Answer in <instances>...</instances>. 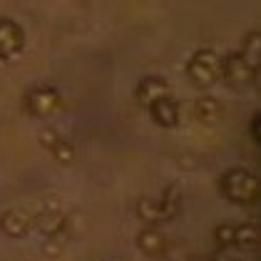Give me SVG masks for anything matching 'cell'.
Instances as JSON below:
<instances>
[{
	"label": "cell",
	"mask_w": 261,
	"mask_h": 261,
	"mask_svg": "<svg viewBox=\"0 0 261 261\" xmlns=\"http://www.w3.org/2000/svg\"><path fill=\"white\" fill-rule=\"evenodd\" d=\"M181 206V192L179 187H167L162 199H140L137 204V214H140L142 221L147 224H164V221H172L177 214H179Z\"/></svg>",
	"instance_id": "obj_2"
},
{
	"label": "cell",
	"mask_w": 261,
	"mask_h": 261,
	"mask_svg": "<svg viewBox=\"0 0 261 261\" xmlns=\"http://www.w3.org/2000/svg\"><path fill=\"white\" fill-rule=\"evenodd\" d=\"M219 189L231 204L249 206V204L259 201V177L244 167H234V169L224 172L219 179Z\"/></svg>",
	"instance_id": "obj_1"
},
{
	"label": "cell",
	"mask_w": 261,
	"mask_h": 261,
	"mask_svg": "<svg viewBox=\"0 0 261 261\" xmlns=\"http://www.w3.org/2000/svg\"><path fill=\"white\" fill-rule=\"evenodd\" d=\"M50 152H53V154H55V160L62 162V164H70V162L75 160V147H72L70 142H65V140L58 142Z\"/></svg>",
	"instance_id": "obj_15"
},
{
	"label": "cell",
	"mask_w": 261,
	"mask_h": 261,
	"mask_svg": "<svg viewBox=\"0 0 261 261\" xmlns=\"http://www.w3.org/2000/svg\"><path fill=\"white\" fill-rule=\"evenodd\" d=\"M30 226H33V219H30V214L22 212V209H8V212L0 214V229H3L8 237H13V239L25 237Z\"/></svg>",
	"instance_id": "obj_10"
},
{
	"label": "cell",
	"mask_w": 261,
	"mask_h": 261,
	"mask_svg": "<svg viewBox=\"0 0 261 261\" xmlns=\"http://www.w3.org/2000/svg\"><path fill=\"white\" fill-rule=\"evenodd\" d=\"M226 246L239 249V251H254V249L259 246V226L251 224V221H244V224L229 221Z\"/></svg>",
	"instance_id": "obj_7"
},
{
	"label": "cell",
	"mask_w": 261,
	"mask_h": 261,
	"mask_svg": "<svg viewBox=\"0 0 261 261\" xmlns=\"http://www.w3.org/2000/svg\"><path fill=\"white\" fill-rule=\"evenodd\" d=\"M35 226L40 229L45 237L55 239V237H60V231L67 226V217L62 214L60 209H45L40 217L35 219Z\"/></svg>",
	"instance_id": "obj_12"
},
{
	"label": "cell",
	"mask_w": 261,
	"mask_h": 261,
	"mask_svg": "<svg viewBox=\"0 0 261 261\" xmlns=\"http://www.w3.org/2000/svg\"><path fill=\"white\" fill-rule=\"evenodd\" d=\"M25 110L28 115L38 117V120H45V117H53L55 112L62 110V97L55 87H35L28 92L25 97Z\"/></svg>",
	"instance_id": "obj_4"
},
{
	"label": "cell",
	"mask_w": 261,
	"mask_h": 261,
	"mask_svg": "<svg viewBox=\"0 0 261 261\" xmlns=\"http://www.w3.org/2000/svg\"><path fill=\"white\" fill-rule=\"evenodd\" d=\"M3 62H5V60H3V58H0V67H3Z\"/></svg>",
	"instance_id": "obj_19"
},
{
	"label": "cell",
	"mask_w": 261,
	"mask_h": 261,
	"mask_svg": "<svg viewBox=\"0 0 261 261\" xmlns=\"http://www.w3.org/2000/svg\"><path fill=\"white\" fill-rule=\"evenodd\" d=\"M38 140H40V144H42V147H47V149H53V147H55V144L60 142V137L55 135V129H42V132H40V137H38Z\"/></svg>",
	"instance_id": "obj_16"
},
{
	"label": "cell",
	"mask_w": 261,
	"mask_h": 261,
	"mask_svg": "<svg viewBox=\"0 0 261 261\" xmlns=\"http://www.w3.org/2000/svg\"><path fill=\"white\" fill-rule=\"evenodd\" d=\"M192 117H194V122H199L204 127H214L224 117V107H221L219 100L204 95L199 100H194V105H192Z\"/></svg>",
	"instance_id": "obj_9"
},
{
	"label": "cell",
	"mask_w": 261,
	"mask_h": 261,
	"mask_svg": "<svg viewBox=\"0 0 261 261\" xmlns=\"http://www.w3.org/2000/svg\"><path fill=\"white\" fill-rule=\"evenodd\" d=\"M259 115H254V120H251V135H254V142H259Z\"/></svg>",
	"instance_id": "obj_18"
},
{
	"label": "cell",
	"mask_w": 261,
	"mask_h": 261,
	"mask_svg": "<svg viewBox=\"0 0 261 261\" xmlns=\"http://www.w3.org/2000/svg\"><path fill=\"white\" fill-rule=\"evenodd\" d=\"M137 246L147 256H160V254H164V249H167V237L149 226V229H144V231L137 234Z\"/></svg>",
	"instance_id": "obj_13"
},
{
	"label": "cell",
	"mask_w": 261,
	"mask_h": 261,
	"mask_svg": "<svg viewBox=\"0 0 261 261\" xmlns=\"http://www.w3.org/2000/svg\"><path fill=\"white\" fill-rule=\"evenodd\" d=\"M25 45V33L15 20L10 18H0V58H15Z\"/></svg>",
	"instance_id": "obj_6"
},
{
	"label": "cell",
	"mask_w": 261,
	"mask_h": 261,
	"mask_svg": "<svg viewBox=\"0 0 261 261\" xmlns=\"http://www.w3.org/2000/svg\"><path fill=\"white\" fill-rule=\"evenodd\" d=\"M241 58L249 62L251 67H256V70H259V58H261V35L259 33H249V35L244 38Z\"/></svg>",
	"instance_id": "obj_14"
},
{
	"label": "cell",
	"mask_w": 261,
	"mask_h": 261,
	"mask_svg": "<svg viewBox=\"0 0 261 261\" xmlns=\"http://www.w3.org/2000/svg\"><path fill=\"white\" fill-rule=\"evenodd\" d=\"M137 102H140L142 107H152L154 102L164 100V97H172V87L167 85V80H162V77H144V80L137 85Z\"/></svg>",
	"instance_id": "obj_8"
},
{
	"label": "cell",
	"mask_w": 261,
	"mask_h": 261,
	"mask_svg": "<svg viewBox=\"0 0 261 261\" xmlns=\"http://www.w3.org/2000/svg\"><path fill=\"white\" fill-rule=\"evenodd\" d=\"M214 261H239L231 246H219V251L214 254Z\"/></svg>",
	"instance_id": "obj_17"
},
{
	"label": "cell",
	"mask_w": 261,
	"mask_h": 261,
	"mask_svg": "<svg viewBox=\"0 0 261 261\" xmlns=\"http://www.w3.org/2000/svg\"><path fill=\"white\" fill-rule=\"evenodd\" d=\"M256 67H251L249 62L241 58V53H231L221 60V77L234 85V87H246L256 82Z\"/></svg>",
	"instance_id": "obj_5"
},
{
	"label": "cell",
	"mask_w": 261,
	"mask_h": 261,
	"mask_svg": "<svg viewBox=\"0 0 261 261\" xmlns=\"http://www.w3.org/2000/svg\"><path fill=\"white\" fill-rule=\"evenodd\" d=\"M149 115L160 127H177L179 124V102L174 97H164L149 107Z\"/></svg>",
	"instance_id": "obj_11"
},
{
	"label": "cell",
	"mask_w": 261,
	"mask_h": 261,
	"mask_svg": "<svg viewBox=\"0 0 261 261\" xmlns=\"http://www.w3.org/2000/svg\"><path fill=\"white\" fill-rule=\"evenodd\" d=\"M187 77L197 87H212L221 77V58L214 50H199L187 65Z\"/></svg>",
	"instance_id": "obj_3"
}]
</instances>
